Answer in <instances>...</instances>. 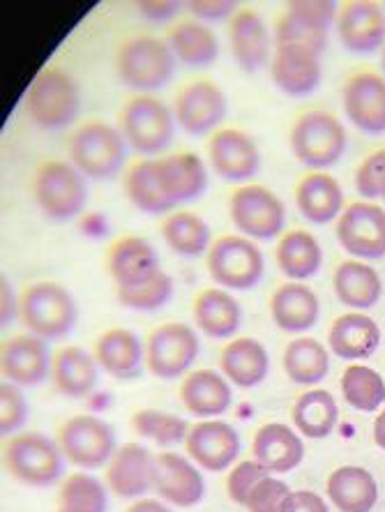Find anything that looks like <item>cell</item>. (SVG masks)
Segmentation results:
<instances>
[{"instance_id": "58", "label": "cell", "mask_w": 385, "mask_h": 512, "mask_svg": "<svg viewBox=\"0 0 385 512\" xmlns=\"http://www.w3.org/2000/svg\"><path fill=\"white\" fill-rule=\"evenodd\" d=\"M374 441L376 446L385 450V411L374 420Z\"/></svg>"}, {"instance_id": "25", "label": "cell", "mask_w": 385, "mask_h": 512, "mask_svg": "<svg viewBox=\"0 0 385 512\" xmlns=\"http://www.w3.org/2000/svg\"><path fill=\"white\" fill-rule=\"evenodd\" d=\"M330 349L337 358L365 360L374 356L381 344V328L372 316L349 312L335 319L328 335Z\"/></svg>"}, {"instance_id": "16", "label": "cell", "mask_w": 385, "mask_h": 512, "mask_svg": "<svg viewBox=\"0 0 385 512\" xmlns=\"http://www.w3.org/2000/svg\"><path fill=\"white\" fill-rule=\"evenodd\" d=\"M346 116L367 134L385 132V79L374 72H358L344 84Z\"/></svg>"}, {"instance_id": "8", "label": "cell", "mask_w": 385, "mask_h": 512, "mask_svg": "<svg viewBox=\"0 0 385 512\" xmlns=\"http://www.w3.org/2000/svg\"><path fill=\"white\" fill-rule=\"evenodd\" d=\"M120 127L125 141L146 155L162 153L173 139L171 109L150 95H139L125 104Z\"/></svg>"}, {"instance_id": "23", "label": "cell", "mask_w": 385, "mask_h": 512, "mask_svg": "<svg viewBox=\"0 0 385 512\" xmlns=\"http://www.w3.org/2000/svg\"><path fill=\"white\" fill-rule=\"evenodd\" d=\"M252 453L268 473H289L303 462L305 443L289 425L268 423L256 432Z\"/></svg>"}, {"instance_id": "47", "label": "cell", "mask_w": 385, "mask_h": 512, "mask_svg": "<svg viewBox=\"0 0 385 512\" xmlns=\"http://www.w3.org/2000/svg\"><path fill=\"white\" fill-rule=\"evenodd\" d=\"M275 44L277 47H284V44H289V47H303L321 56L328 44V30L307 24V21L286 12L284 17L277 19Z\"/></svg>"}, {"instance_id": "5", "label": "cell", "mask_w": 385, "mask_h": 512, "mask_svg": "<svg viewBox=\"0 0 385 512\" xmlns=\"http://www.w3.org/2000/svg\"><path fill=\"white\" fill-rule=\"evenodd\" d=\"M293 155L309 169H328L346 148V130L328 111H307L291 130Z\"/></svg>"}, {"instance_id": "42", "label": "cell", "mask_w": 385, "mask_h": 512, "mask_svg": "<svg viewBox=\"0 0 385 512\" xmlns=\"http://www.w3.org/2000/svg\"><path fill=\"white\" fill-rule=\"evenodd\" d=\"M166 245L180 256H201L210 245V227L194 213H173L162 224Z\"/></svg>"}, {"instance_id": "18", "label": "cell", "mask_w": 385, "mask_h": 512, "mask_svg": "<svg viewBox=\"0 0 385 512\" xmlns=\"http://www.w3.org/2000/svg\"><path fill=\"white\" fill-rule=\"evenodd\" d=\"M155 455L141 443H125L107 466V485L118 499H141L153 489Z\"/></svg>"}, {"instance_id": "48", "label": "cell", "mask_w": 385, "mask_h": 512, "mask_svg": "<svg viewBox=\"0 0 385 512\" xmlns=\"http://www.w3.org/2000/svg\"><path fill=\"white\" fill-rule=\"evenodd\" d=\"M266 476H270V473L263 469L256 459H247V462H240L236 469L229 473V478H226V492H229L233 503L247 506L249 494L254 492V487Z\"/></svg>"}, {"instance_id": "59", "label": "cell", "mask_w": 385, "mask_h": 512, "mask_svg": "<svg viewBox=\"0 0 385 512\" xmlns=\"http://www.w3.org/2000/svg\"><path fill=\"white\" fill-rule=\"evenodd\" d=\"M381 65H383V70H385V47H383V56H381Z\"/></svg>"}, {"instance_id": "52", "label": "cell", "mask_w": 385, "mask_h": 512, "mask_svg": "<svg viewBox=\"0 0 385 512\" xmlns=\"http://www.w3.org/2000/svg\"><path fill=\"white\" fill-rule=\"evenodd\" d=\"M286 12L307 21V24L328 30L337 14V5L330 3V0H300V3H291L286 7Z\"/></svg>"}, {"instance_id": "38", "label": "cell", "mask_w": 385, "mask_h": 512, "mask_svg": "<svg viewBox=\"0 0 385 512\" xmlns=\"http://www.w3.org/2000/svg\"><path fill=\"white\" fill-rule=\"evenodd\" d=\"M293 425L307 439H326V436L335 429L339 409L335 397L328 390H309V393L300 395L293 404L291 411Z\"/></svg>"}, {"instance_id": "2", "label": "cell", "mask_w": 385, "mask_h": 512, "mask_svg": "<svg viewBox=\"0 0 385 512\" xmlns=\"http://www.w3.org/2000/svg\"><path fill=\"white\" fill-rule=\"evenodd\" d=\"M63 450L40 432L12 436L5 446V466L12 478L33 487L56 485L65 471Z\"/></svg>"}, {"instance_id": "4", "label": "cell", "mask_w": 385, "mask_h": 512, "mask_svg": "<svg viewBox=\"0 0 385 512\" xmlns=\"http://www.w3.org/2000/svg\"><path fill=\"white\" fill-rule=\"evenodd\" d=\"M21 316L33 335L42 340H60V337L70 335L79 310L65 286L56 282H37L28 286L24 293Z\"/></svg>"}, {"instance_id": "11", "label": "cell", "mask_w": 385, "mask_h": 512, "mask_svg": "<svg viewBox=\"0 0 385 512\" xmlns=\"http://www.w3.org/2000/svg\"><path fill=\"white\" fill-rule=\"evenodd\" d=\"M231 220L256 240H273L284 229V203L263 185H243L231 194Z\"/></svg>"}, {"instance_id": "3", "label": "cell", "mask_w": 385, "mask_h": 512, "mask_svg": "<svg viewBox=\"0 0 385 512\" xmlns=\"http://www.w3.org/2000/svg\"><path fill=\"white\" fill-rule=\"evenodd\" d=\"M116 70L134 90H160L173 79L176 60L169 42L153 35H137L118 49Z\"/></svg>"}, {"instance_id": "50", "label": "cell", "mask_w": 385, "mask_h": 512, "mask_svg": "<svg viewBox=\"0 0 385 512\" xmlns=\"http://www.w3.org/2000/svg\"><path fill=\"white\" fill-rule=\"evenodd\" d=\"M28 404L26 397L21 395L19 386L14 383H3L0 386V432L12 434L26 423Z\"/></svg>"}, {"instance_id": "28", "label": "cell", "mask_w": 385, "mask_h": 512, "mask_svg": "<svg viewBox=\"0 0 385 512\" xmlns=\"http://www.w3.org/2000/svg\"><path fill=\"white\" fill-rule=\"evenodd\" d=\"M328 496L339 512H369L379 501V485L362 466H339L328 478Z\"/></svg>"}, {"instance_id": "9", "label": "cell", "mask_w": 385, "mask_h": 512, "mask_svg": "<svg viewBox=\"0 0 385 512\" xmlns=\"http://www.w3.org/2000/svg\"><path fill=\"white\" fill-rule=\"evenodd\" d=\"M210 277L226 289L247 291L261 282L266 261L252 240L240 236H224L210 247Z\"/></svg>"}, {"instance_id": "6", "label": "cell", "mask_w": 385, "mask_h": 512, "mask_svg": "<svg viewBox=\"0 0 385 512\" xmlns=\"http://www.w3.org/2000/svg\"><path fill=\"white\" fill-rule=\"evenodd\" d=\"M33 192L42 213L56 222L77 217L88 199L83 173L70 162L42 164L37 169Z\"/></svg>"}, {"instance_id": "35", "label": "cell", "mask_w": 385, "mask_h": 512, "mask_svg": "<svg viewBox=\"0 0 385 512\" xmlns=\"http://www.w3.org/2000/svg\"><path fill=\"white\" fill-rule=\"evenodd\" d=\"M194 319L208 337L224 340L240 328L243 312L238 300L222 289H206L194 300Z\"/></svg>"}, {"instance_id": "20", "label": "cell", "mask_w": 385, "mask_h": 512, "mask_svg": "<svg viewBox=\"0 0 385 512\" xmlns=\"http://www.w3.org/2000/svg\"><path fill=\"white\" fill-rule=\"evenodd\" d=\"M339 40L353 54H372L385 42V12L379 5L356 0L346 3L337 17Z\"/></svg>"}, {"instance_id": "26", "label": "cell", "mask_w": 385, "mask_h": 512, "mask_svg": "<svg viewBox=\"0 0 385 512\" xmlns=\"http://www.w3.org/2000/svg\"><path fill=\"white\" fill-rule=\"evenodd\" d=\"M319 298L309 286L300 282L282 284L270 298V312L277 328L284 333H303V330L314 328L319 321Z\"/></svg>"}, {"instance_id": "31", "label": "cell", "mask_w": 385, "mask_h": 512, "mask_svg": "<svg viewBox=\"0 0 385 512\" xmlns=\"http://www.w3.org/2000/svg\"><path fill=\"white\" fill-rule=\"evenodd\" d=\"M231 49L238 65L245 72H256L268 63L270 58V35L263 19L254 10H243L233 14L231 28Z\"/></svg>"}, {"instance_id": "57", "label": "cell", "mask_w": 385, "mask_h": 512, "mask_svg": "<svg viewBox=\"0 0 385 512\" xmlns=\"http://www.w3.org/2000/svg\"><path fill=\"white\" fill-rule=\"evenodd\" d=\"M14 314V300H12V289H10V282L3 277V326L5 323H10Z\"/></svg>"}, {"instance_id": "41", "label": "cell", "mask_w": 385, "mask_h": 512, "mask_svg": "<svg viewBox=\"0 0 385 512\" xmlns=\"http://www.w3.org/2000/svg\"><path fill=\"white\" fill-rule=\"evenodd\" d=\"M169 47L173 56H178L187 65H210L220 54V42L213 30L199 21H180L171 28Z\"/></svg>"}, {"instance_id": "32", "label": "cell", "mask_w": 385, "mask_h": 512, "mask_svg": "<svg viewBox=\"0 0 385 512\" xmlns=\"http://www.w3.org/2000/svg\"><path fill=\"white\" fill-rule=\"evenodd\" d=\"M95 360L116 379H134L143 365V346L127 328H111L95 344Z\"/></svg>"}, {"instance_id": "15", "label": "cell", "mask_w": 385, "mask_h": 512, "mask_svg": "<svg viewBox=\"0 0 385 512\" xmlns=\"http://www.w3.org/2000/svg\"><path fill=\"white\" fill-rule=\"evenodd\" d=\"M153 489L171 506L190 508L203 499L206 483L190 459L176 453H160L155 455Z\"/></svg>"}, {"instance_id": "37", "label": "cell", "mask_w": 385, "mask_h": 512, "mask_svg": "<svg viewBox=\"0 0 385 512\" xmlns=\"http://www.w3.org/2000/svg\"><path fill=\"white\" fill-rule=\"evenodd\" d=\"M323 252L319 240L307 231H289L277 245V266L291 280H309L321 270Z\"/></svg>"}, {"instance_id": "43", "label": "cell", "mask_w": 385, "mask_h": 512, "mask_svg": "<svg viewBox=\"0 0 385 512\" xmlns=\"http://www.w3.org/2000/svg\"><path fill=\"white\" fill-rule=\"evenodd\" d=\"M342 395L353 409L372 413L385 402V381L372 367L351 365L342 374Z\"/></svg>"}, {"instance_id": "36", "label": "cell", "mask_w": 385, "mask_h": 512, "mask_svg": "<svg viewBox=\"0 0 385 512\" xmlns=\"http://www.w3.org/2000/svg\"><path fill=\"white\" fill-rule=\"evenodd\" d=\"M337 298L346 307H356V310H367L379 303L383 284L379 273L372 266L360 261H344L339 263L332 277Z\"/></svg>"}, {"instance_id": "12", "label": "cell", "mask_w": 385, "mask_h": 512, "mask_svg": "<svg viewBox=\"0 0 385 512\" xmlns=\"http://www.w3.org/2000/svg\"><path fill=\"white\" fill-rule=\"evenodd\" d=\"M199 356V337L185 323H166L155 328L146 344V365L157 379H176Z\"/></svg>"}, {"instance_id": "13", "label": "cell", "mask_w": 385, "mask_h": 512, "mask_svg": "<svg viewBox=\"0 0 385 512\" xmlns=\"http://www.w3.org/2000/svg\"><path fill=\"white\" fill-rule=\"evenodd\" d=\"M337 238L342 247L360 259L385 256V210L376 203L356 201L339 215Z\"/></svg>"}, {"instance_id": "10", "label": "cell", "mask_w": 385, "mask_h": 512, "mask_svg": "<svg viewBox=\"0 0 385 512\" xmlns=\"http://www.w3.org/2000/svg\"><path fill=\"white\" fill-rule=\"evenodd\" d=\"M58 446L67 462L81 469H100L116 455V434L95 416H74L60 427Z\"/></svg>"}, {"instance_id": "51", "label": "cell", "mask_w": 385, "mask_h": 512, "mask_svg": "<svg viewBox=\"0 0 385 512\" xmlns=\"http://www.w3.org/2000/svg\"><path fill=\"white\" fill-rule=\"evenodd\" d=\"M356 187L365 199H385V148L376 150L360 164Z\"/></svg>"}, {"instance_id": "14", "label": "cell", "mask_w": 385, "mask_h": 512, "mask_svg": "<svg viewBox=\"0 0 385 512\" xmlns=\"http://www.w3.org/2000/svg\"><path fill=\"white\" fill-rule=\"evenodd\" d=\"M173 111H176L178 125L199 137L222 123L229 111V102H226L222 88L215 86L213 81H194L180 90Z\"/></svg>"}, {"instance_id": "7", "label": "cell", "mask_w": 385, "mask_h": 512, "mask_svg": "<svg viewBox=\"0 0 385 512\" xmlns=\"http://www.w3.org/2000/svg\"><path fill=\"white\" fill-rule=\"evenodd\" d=\"M70 157L83 176L107 180L123 167L125 137L109 123H86L74 132Z\"/></svg>"}, {"instance_id": "22", "label": "cell", "mask_w": 385, "mask_h": 512, "mask_svg": "<svg viewBox=\"0 0 385 512\" xmlns=\"http://www.w3.org/2000/svg\"><path fill=\"white\" fill-rule=\"evenodd\" d=\"M51 370L49 349L42 337L19 335L3 346V376L14 386L33 388Z\"/></svg>"}, {"instance_id": "49", "label": "cell", "mask_w": 385, "mask_h": 512, "mask_svg": "<svg viewBox=\"0 0 385 512\" xmlns=\"http://www.w3.org/2000/svg\"><path fill=\"white\" fill-rule=\"evenodd\" d=\"M289 494L291 489L284 480L266 476L254 487V492L249 494L245 508L249 512H282L284 501L289 499Z\"/></svg>"}, {"instance_id": "60", "label": "cell", "mask_w": 385, "mask_h": 512, "mask_svg": "<svg viewBox=\"0 0 385 512\" xmlns=\"http://www.w3.org/2000/svg\"><path fill=\"white\" fill-rule=\"evenodd\" d=\"M58 512H65V510H58Z\"/></svg>"}, {"instance_id": "29", "label": "cell", "mask_w": 385, "mask_h": 512, "mask_svg": "<svg viewBox=\"0 0 385 512\" xmlns=\"http://www.w3.org/2000/svg\"><path fill=\"white\" fill-rule=\"evenodd\" d=\"M296 203L307 222L328 224L344 206L342 185L330 173H309L296 187Z\"/></svg>"}, {"instance_id": "1", "label": "cell", "mask_w": 385, "mask_h": 512, "mask_svg": "<svg viewBox=\"0 0 385 512\" xmlns=\"http://www.w3.org/2000/svg\"><path fill=\"white\" fill-rule=\"evenodd\" d=\"M81 109V90L70 72L49 67L37 74L26 95V114L42 130H65Z\"/></svg>"}, {"instance_id": "55", "label": "cell", "mask_w": 385, "mask_h": 512, "mask_svg": "<svg viewBox=\"0 0 385 512\" xmlns=\"http://www.w3.org/2000/svg\"><path fill=\"white\" fill-rule=\"evenodd\" d=\"M183 7V3H176V0H146V3H137V10L141 12L143 19L148 21H166L176 17V12Z\"/></svg>"}, {"instance_id": "21", "label": "cell", "mask_w": 385, "mask_h": 512, "mask_svg": "<svg viewBox=\"0 0 385 512\" xmlns=\"http://www.w3.org/2000/svg\"><path fill=\"white\" fill-rule=\"evenodd\" d=\"M273 79L282 93L291 97H303L314 93L321 84V56L303 47H284L275 49L273 65H270Z\"/></svg>"}, {"instance_id": "30", "label": "cell", "mask_w": 385, "mask_h": 512, "mask_svg": "<svg viewBox=\"0 0 385 512\" xmlns=\"http://www.w3.org/2000/svg\"><path fill=\"white\" fill-rule=\"evenodd\" d=\"M185 409L196 418H215L231 406V386L215 370H196L180 386Z\"/></svg>"}, {"instance_id": "17", "label": "cell", "mask_w": 385, "mask_h": 512, "mask_svg": "<svg viewBox=\"0 0 385 512\" xmlns=\"http://www.w3.org/2000/svg\"><path fill=\"white\" fill-rule=\"evenodd\" d=\"M187 455L206 471L220 473L236 462L240 453V436L222 420H203L192 425L185 441Z\"/></svg>"}, {"instance_id": "54", "label": "cell", "mask_w": 385, "mask_h": 512, "mask_svg": "<svg viewBox=\"0 0 385 512\" xmlns=\"http://www.w3.org/2000/svg\"><path fill=\"white\" fill-rule=\"evenodd\" d=\"M282 512H328L326 501L314 492H291Z\"/></svg>"}, {"instance_id": "33", "label": "cell", "mask_w": 385, "mask_h": 512, "mask_svg": "<svg viewBox=\"0 0 385 512\" xmlns=\"http://www.w3.org/2000/svg\"><path fill=\"white\" fill-rule=\"evenodd\" d=\"M157 169H160L166 194H169L176 206L178 203L199 199L206 192L208 173L199 155L178 153L162 157V160H157Z\"/></svg>"}, {"instance_id": "44", "label": "cell", "mask_w": 385, "mask_h": 512, "mask_svg": "<svg viewBox=\"0 0 385 512\" xmlns=\"http://www.w3.org/2000/svg\"><path fill=\"white\" fill-rule=\"evenodd\" d=\"M132 427L139 436L155 441L157 446H171V443L187 441V434L192 429L187 425V420L160 409H143L134 413Z\"/></svg>"}, {"instance_id": "24", "label": "cell", "mask_w": 385, "mask_h": 512, "mask_svg": "<svg viewBox=\"0 0 385 512\" xmlns=\"http://www.w3.org/2000/svg\"><path fill=\"white\" fill-rule=\"evenodd\" d=\"M109 273L118 286H139L160 273V256L146 238H120L109 250Z\"/></svg>"}, {"instance_id": "39", "label": "cell", "mask_w": 385, "mask_h": 512, "mask_svg": "<svg viewBox=\"0 0 385 512\" xmlns=\"http://www.w3.org/2000/svg\"><path fill=\"white\" fill-rule=\"evenodd\" d=\"M330 370V356L319 340L300 337L284 351V372L298 386H314L326 379Z\"/></svg>"}, {"instance_id": "53", "label": "cell", "mask_w": 385, "mask_h": 512, "mask_svg": "<svg viewBox=\"0 0 385 512\" xmlns=\"http://www.w3.org/2000/svg\"><path fill=\"white\" fill-rule=\"evenodd\" d=\"M185 7L194 14V17L217 21L229 17V14L236 10V3H231V0H194V3H187Z\"/></svg>"}, {"instance_id": "19", "label": "cell", "mask_w": 385, "mask_h": 512, "mask_svg": "<svg viewBox=\"0 0 385 512\" xmlns=\"http://www.w3.org/2000/svg\"><path fill=\"white\" fill-rule=\"evenodd\" d=\"M210 162L231 183L249 180L261 167V153L249 134L226 127L210 139Z\"/></svg>"}, {"instance_id": "45", "label": "cell", "mask_w": 385, "mask_h": 512, "mask_svg": "<svg viewBox=\"0 0 385 512\" xmlns=\"http://www.w3.org/2000/svg\"><path fill=\"white\" fill-rule=\"evenodd\" d=\"M60 510L107 512V492L100 480L88 473H74L60 487Z\"/></svg>"}, {"instance_id": "27", "label": "cell", "mask_w": 385, "mask_h": 512, "mask_svg": "<svg viewBox=\"0 0 385 512\" xmlns=\"http://www.w3.org/2000/svg\"><path fill=\"white\" fill-rule=\"evenodd\" d=\"M220 367L226 376L238 388H254L266 379L270 370V358L266 346L254 337H240L224 346L220 356Z\"/></svg>"}, {"instance_id": "46", "label": "cell", "mask_w": 385, "mask_h": 512, "mask_svg": "<svg viewBox=\"0 0 385 512\" xmlns=\"http://www.w3.org/2000/svg\"><path fill=\"white\" fill-rule=\"evenodd\" d=\"M173 296V280L160 270L153 280L139 286H118V303L137 312H155Z\"/></svg>"}, {"instance_id": "56", "label": "cell", "mask_w": 385, "mask_h": 512, "mask_svg": "<svg viewBox=\"0 0 385 512\" xmlns=\"http://www.w3.org/2000/svg\"><path fill=\"white\" fill-rule=\"evenodd\" d=\"M127 512H171V508L157 499H139L127 508Z\"/></svg>"}, {"instance_id": "34", "label": "cell", "mask_w": 385, "mask_h": 512, "mask_svg": "<svg viewBox=\"0 0 385 512\" xmlns=\"http://www.w3.org/2000/svg\"><path fill=\"white\" fill-rule=\"evenodd\" d=\"M51 376L60 395L86 397L97 386V360L79 346H67L56 353Z\"/></svg>"}, {"instance_id": "40", "label": "cell", "mask_w": 385, "mask_h": 512, "mask_svg": "<svg viewBox=\"0 0 385 512\" xmlns=\"http://www.w3.org/2000/svg\"><path fill=\"white\" fill-rule=\"evenodd\" d=\"M125 190L130 201L139 210H143V213H166V210L176 206L164 190L160 169H157V160H143L134 164V167L127 171Z\"/></svg>"}]
</instances>
